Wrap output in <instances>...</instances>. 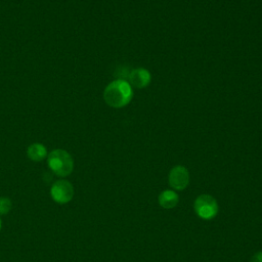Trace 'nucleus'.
Segmentation results:
<instances>
[{
	"label": "nucleus",
	"instance_id": "f257e3e1",
	"mask_svg": "<svg viewBox=\"0 0 262 262\" xmlns=\"http://www.w3.org/2000/svg\"><path fill=\"white\" fill-rule=\"evenodd\" d=\"M133 90L127 80L117 79L111 82L103 91L105 103L112 107L119 108L128 104L132 98Z\"/></svg>",
	"mask_w": 262,
	"mask_h": 262
},
{
	"label": "nucleus",
	"instance_id": "f03ea898",
	"mask_svg": "<svg viewBox=\"0 0 262 262\" xmlns=\"http://www.w3.org/2000/svg\"><path fill=\"white\" fill-rule=\"evenodd\" d=\"M47 165L49 169L59 177L69 176L74 170V160L64 149L56 148L47 156Z\"/></svg>",
	"mask_w": 262,
	"mask_h": 262
},
{
	"label": "nucleus",
	"instance_id": "7ed1b4c3",
	"mask_svg": "<svg viewBox=\"0 0 262 262\" xmlns=\"http://www.w3.org/2000/svg\"><path fill=\"white\" fill-rule=\"evenodd\" d=\"M193 209L195 214L204 220H211L218 214V203L211 194H200L196 196L193 203Z\"/></svg>",
	"mask_w": 262,
	"mask_h": 262
},
{
	"label": "nucleus",
	"instance_id": "20e7f679",
	"mask_svg": "<svg viewBox=\"0 0 262 262\" xmlns=\"http://www.w3.org/2000/svg\"><path fill=\"white\" fill-rule=\"evenodd\" d=\"M74 186L66 179H59L55 181L50 188V195L52 200L57 204H67L74 198Z\"/></svg>",
	"mask_w": 262,
	"mask_h": 262
},
{
	"label": "nucleus",
	"instance_id": "39448f33",
	"mask_svg": "<svg viewBox=\"0 0 262 262\" xmlns=\"http://www.w3.org/2000/svg\"><path fill=\"white\" fill-rule=\"evenodd\" d=\"M169 185L175 190H183L189 183V172L181 165L174 166L168 175Z\"/></svg>",
	"mask_w": 262,
	"mask_h": 262
},
{
	"label": "nucleus",
	"instance_id": "423d86ee",
	"mask_svg": "<svg viewBox=\"0 0 262 262\" xmlns=\"http://www.w3.org/2000/svg\"><path fill=\"white\" fill-rule=\"evenodd\" d=\"M151 80L150 73L143 68L134 69L129 72L127 81L131 85V87H135L138 89L146 87Z\"/></svg>",
	"mask_w": 262,
	"mask_h": 262
},
{
	"label": "nucleus",
	"instance_id": "0eeeda50",
	"mask_svg": "<svg viewBox=\"0 0 262 262\" xmlns=\"http://www.w3.org/2000/svg\"><path fill=\"white\" fill-rule=\"evenodd\" d=\"M179 201L178 194L175 190L172 189H166L162 191L158 196L159 205L164 209H172L177 206Z\"/></svg>",
	"mask_w": 262,
	"mask_h": 262
},
{
	"label": "nucleus",
	"instance_id": "6e6552de",
	"mask_svg": "<svg viewBox=\"0 0 262 262\" xmlns=\"http://www.w3.org/2000/svg\"><path fill=\"white\" fill-rule=\"evenodd\" d=\"M27 155L30 160L34 162H40L47 157V149L42 143H32L27 149Z\"/></svg>",
	"mask_w": 262,
	"mask_h": 262
},
{
	"label": "nucleus",
	"instance_id": "1a4fd4ad",
	"mask_svg": "<svg viewBox=\"0 0 262 262\" xmlns=\"http://www.w3.org/2000/svg\"><path fill=\"white\" fill-rule=\"evenodd\" d=\"M12 208L11 200L6 196L0 198V215H6L10 212Z\"/></svg>",
	"mask_w": 262,
	"mask_h": 262
},
{
	"label": "nucleus",
	"instance_id": "9d476101",
	"mask_svg": "<svg viewBox=\"0 0 262 262\" xmlns=\"http://www.w3.org/2000/svg\"><path fill=\"white\" fill-rule=\"evenodd\" d=\"M250 262H262V251L255 253L252 257Z\"/></svg>",
	"mask_w": 262,
	"mask_h": 262
},
{
	"label": "nucleus",
	"instance_id": "9b49d317",
	"mask_svg": "<svg viewBox=\"0 0 262 262\" xmlns=\"http://www.w3.org/2000/svg\"><path fill=\"white\" fill-rule=\"evenodd\" d=\"M1 227H2V222H1V218H0V230H1Z\"/></svg>",
	"mask_w": 262,
	"mask_h": 262
}]
</instances>
